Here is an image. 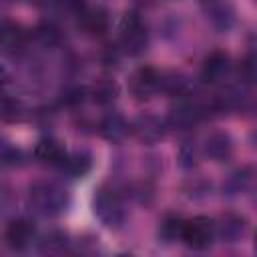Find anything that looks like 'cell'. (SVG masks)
Returning a JSON list of instances; mask_svg holds the SVG:
<instances>
[{"mask_svg": "<svg viewBox=\"0 0 257 257\" xmlns=\"http://www.w3.org/2000/svg\"><path fill=\"white\" fill-rule=\"evenodd\" d=\"M28 205H30V209L34 213H38L42 217H56V215L66 211L68 195L60 185L48 183V181H40V183H34L30 187Z\"/></svg>", "mask_w": 257, "mask_h": 257, "instance_id": "cell-1", "label": "cell"}, {"mask_svg": "<svg viewBox=\"0 0 257 257\" xmlns=\"http://www.w3.org/2000/svg\"><path fill=\"white\" fill-rule=\"evenodd\" d=\"M149 46V32L137 12H126L120 20V48L128 56H141Z\"/></svg>", "mask_w": 257, "mask_h": 257, "instance_id": "cell-2", "label": "cell"}, {"mask_svg": "<svg viewBox=\"0 0 257 257\" xmlns=\"http://www.w3.org/2000/svg\"><path fill=\"white\" fill-rule=\"evenodd\" d=\"M92 209H94V215L106 227H118L124 221V207L120 197L114 191H106V189L96 191L92 199Z\"/></svg>", "mask_w": 257, "mask_h": 257, "instance_id": "cell-3", "label": "cell"}, {"mask_svg": "<svg viewBox=\"0 0 257 257\" xmlns=\"http://www.w3.org/2000/svg\"><path fill=\"white\" fill-rule=\"evenodd\" d=\"M215 235H217V229L209 217H193V219L185 221V229H183L181 239L185 241L187 247L203 251L213 243Z\"/></svg>", "mask_w": 257, "mask_h": 257, "instance_id": "cell-4", "label": "cell"}, {"mask_svg": "<svg viewBox=\"0 0 257 257\" xmlns=\"http://www.w3.org/2000/svg\"><path fill=\"white\" fill-rule=\"evenodd\" d=\"M128 88L137 100H149L157 90H161V72L153 66H141L131 74Z\"/></svg>", "mask_w": 257, "mask_h": 257, "instance_id": "cell-5", "label": "cell"}, {"mask_svg": "<svg viewBox=\"0 0 257 257\" xmlns=\"http://www.w3.org/2000/svg\"><path fill=\"white\" fill-rule=\"evenodd\" d=\"M231 72V58L225 50H213L201 68V78L207 84H221Z\"/></svg>", "mask_w": 257, "mask_h": 257, "instance_id": "cell-6", "label": "cell"}, {"mask_svg": "<svg viewBox=\"0 0 257 257\" xmlns=\"http://www.w3.org/2000/svg\"><path fill=\"white\" fill-rule=\"evenodd\" d=\"M201 118H203V108L199 104H195L191 100H179L169 110L167 124L177 131H187V128H193Z\"/></svg>", "mask_w": 257, "mask_h": 257, "instance_id": "cell-7", "label": "cell"}, {"mask_svg": "<svg viewBox=\"0 0 257 257\" xmlns=\"http://www.w3.org/2000/svg\"><path fill=\"white\" fill-rule=\"evenodd\" d=\"M131 131L141 143L155 145L165 137V122L155 114H141L131 124Z\"/></svg>", "mask_w": 257, "mask_h": 257, "instance_id": "cell-8", "label": "cell"}, {"mask_svg": "<svg viewBox=\"0 0 257 257\" xmlns=\"http://www.w3.org/2000/svg\"><path fill=\"white\" fill-rule=\"evenodd\" d=\"M4 239L12 251H22L34 241V225L28 219H12L6 227Z\"/></svg>", "mask_w": 257, "mask_h": 257, "instance_id": "cell-9", "label": "cell"}, {"mask_svg": "<svg viewBox=\"0 0 257 257\" xmlns=\"http://www.w3.org/2000/svg\"><path fill=\"white\" fill-rule=\"evenodd\" d=\"M207 20L221 32L229 30L235 22V10L227 0H203Z\"/></svg>", "mask_w": 257, "mask_h": 257, "instance_id": "cell-10", "label": "cell"}, {"mask_svg": "<svg viewBox=\"0 0 257 257\" xmlns=\"http://www.w3.org/2000/svg\"><path fill=\"white\" fill-rule=\"evenodd\" d=\"M78 26L90 36H100L108 30V12L100 6H84L78 12Z\"/></svg>", "mask_w": 257, "mask_h": 257, "instance_id": "cell-11", "label": "cell"}, {"mask_svg": "<svg viewBox=\"0 0 257 257\" xmlns=\"http://www.w3.org/2000/svg\"><path fill=\"white\" fill-rule=\"evenodd\" d=\"M203 153L215 161V163H223L233 155V141L227 133H211L205 139L203 145Z\"/></svg>", "mask_w": 257, "mask_h": 257, "instance_id": "cell-12", "label": "cell"}, {"mask_svg": "<svg viewBox=\"0 0 257 257\" xmlns=\"http://www.w3.org/2000/svg\"><path fill=\"white\" fill-rule=\"evenodd\" d=\"M66 155L68 153L62 149V145L58 141H54V139H42L34 147V157L42 165H50V167L62 169V165L66 161Z\"/></svg>", "mask_w": 257, "mask_h": 257, "instance_id": "cell-13", "label": "cell"}, {"mask_svg": "<svg viewBox=\"0 0 257 257\" xmlns=\"http://www.w3.org/2000/svg\"><path fill=\"white\" fill-rule=\"evenodd\" d=\"M100 135L106 139V141H110V143H120L126 135H128V131H131V126H128V122L124 120V116L122 114H118V112H110V114H106L102 120H100Z\"/></svg>", "mask_w": 257, "mask_h": 257, "instance_id": "cell-14", "label": "cell"}, {"mask_svg": "<svg viewBox=\"0 0 257 257\" xmlns=\"http://www.w3.org/2000/svg\"><path fill=\"white\" fill-rule=\"evenodd\" d=\"M217 235L227 241V243H235L239 237H243L245 233V219L235 215V213H227L219 219V223H215Z\"/></svg>", "mask_w": 257, "mask_h": 257, "instance_id": "cell-15", "label": "cell"}, {"mask_svg": "<svg viewBox=\"0 0 257 257\" xmlns=\"http://www.w3.org/2000/svg\"><path fill=\"white\" fill-rule=\"evenodd\" d=\"M26 44V32L20 24L4 20L2 22V48L6 54H16Z\"/></svg>", "mask_w": 257, "mask_h": 257, "instance_id": "cell-16", "label": "cell"}, {"mask_svg": "<svg viewBox=\"0 0 257 257\" xmlns=\"http://www.w3.org/2000/svg\"><path fill=\"white\" fill-rule=\"evenodd\" d=\"M90 169H92L90 155L84 153V151H76V153L66 155V161H64V165H62L60 171H64L72 179H82V177H86L90 173Z\"/></svg>", "mask_w": 257, "mask_h": 257, "instance_id": "cell-17", "label": "cell"}, {"mask_svg": "<svg viewBox=\"0 0 257 257\" xmlns=\"http://www.w3.org/2000/svg\"><path fill=\"white\" fill-rule=\"evenodd\" d=\"M88 96L100 104V106H106L110 102H114V98L118 96V86L114 80H108V78H102V80H96L90 90H88Z\"/></svg>", "mask_w": 257, "mask_h": 257, "instance_id": "cell-18", "label": "cell"}, {"mask_svg": "<svg viewBox=\"0 0 257 257\" xmlns=\"http://www.w3.org/2000/svg\"><path fill=\"white\" fill-rule=\"evenodd\" d=\"M185 229V219L181 215H167L159 227V239L163 243H173L183 237Z\"/></svg>", "mask_w": 257, "mask_h": 257, "instance_id": "cell-19", "label": "cell"}, {"mask_svg": "<svg viewBox=\"0 0 257 257\" xmlns=\"http://www.w3.org/2000/svg\"><path fill=\"white\" fill-rule=\"evenodd\" d=\"M161 90L181 96L187 90V80L181 72H161Z\"/></svg>", "mask_w": 257, "mask_h": 257, "instance_id": "cell-20", "label": "cell"}, {"mask_svg": "<svg viewBox=\"0 0 257 257\" xmlns=\"http://www.w3.org/2000/svg\"><path fill=\"white\" fill-rule=\"evenodd\" d=\"M22 112H24L22 102H20L18 98L6 94L4 100H2V118H4L6 122H16V120L22 118Z\"/></svg>", "mask_w": 257, "mask_h": 257, "instance_id": "cell-21", "label": "cell"}, {"mask_svg": "<svg viewBox=\"0 0 257 257\" xmlns=\"http://www.w3.org/2000/svg\"><path fill=\"white\" fill-rule=\"evenodd\" d=\"M251 169H239V171H235L231 177H229V181H227V185H225V189L233 195V193H241V191H245L247 187H249V183H251Z\"/></svg>", "mask_w": 257, "mask_h": 257, "instance_id": "cell-22", "label": "cell"}, {"mask_svg": "<svg viewBox=\"0 0 257 257\" xmlns=\"http://www.w3.org/2000/svg\"><path fill=\"white\" fill-rule=\"evenodd\" d=\"M239 76L247 84H257V52H251L243 58L239 66Z\"/></svg>", "mask_w": 257, "mask_h": 257, "instance_id": "cell-23", "label": "cell"}, {"mask_svg": "<svg viewBox=\"0 0 257 257\" xmlns=\"http://www.w3.org/2000/svg\"><path fill=\"white\" fill-rule=\"evenodd\" d=\"M66 241H68L66 233L54 231V233H50V235L44 237V241L40 243V249H42L44 253H60V251H64Z\"/></svg>", "mask_w": 257, "mask_h": 257, "instance_id": "cell-24", "label": "cell"}, {"mask_svg": "<svg viewBox=\"0 0 257 257\" xmlns=\"http://www.w3.org/2000/svg\"><path fill=\"white\" fill-rule=\"evenodd\" d=\"M36 36H38V40H40L42 44L52 46V44L58 42L60 30H58L56 24H52V22H42V24H38V28H36Z\"/></svg>", "mask_w": 257, "mask_h": 257, "instance_id": "cell-25", "label": "cell"}, {"mask_svg": "<svg viewBox=\"0 0 257 257\" xmlns=\"http://www.w3.org/2000/svg\"><path fill=\"white\" fill-rule=\"evenodd\" d=\"M22 151L20 149H16V147H12V145H4L2 147V163H4V167H16V165H20L22 163Z\"/></svg>", "mask_w": 257, "mask_h": 257, "instance_id": "cell-26", "label": "cell"}, {"mask_svg": "<svg viewBox=\"0 0 257 257\" xmlns=\"http://www.w3.org/2000/svg\"><path fill=\"white\" fill-rule=\"evenodd\" d=\"M84 96H86V88H82V86H72V88H66V90H64L62 102L68 104V106H76V104H80V102L84 100Z\"/></svg>", "mask_w": 257, "mask_h": 257, "instance_id": "cell-27", "label": "cell"}, {"mask_svg": "<svg viewBox=\"0 0 257 257\" xmlns=\"http://www.w3.org/2000/svg\"><path fill=\"white\" fill-rule=\"evenodd\" d=\"M181 165H183V167H193V165H195V149H193V147L185 145V147L181 149Z\"/></svg>", "mask_w": 257, "mask_h": 257, "instance_id": "cell-28", "label": "cell"}, {"mask_svg": "<svg viewBox=\"0 0 257 257\" xmlns=\"http://www.w3.org/2000/svg\"><path fill=\"white\" fill-rule=\"evenodd\" d=\"M253 139H255V141H257V133H255V135H253Z\"/></svg>", "mask_w": 257, "mask_h": 257, "instance_id": "cell-29", "label": "cell"}, {"mask_svg": "<svg viewBox=\"0 0 257 257\" xmlns=\"http://www.w3.org/2000/svg\"><path fill=\"white\" fill-rule=\"evenodd\" d=\"M255 249H257V237H255Z\"/></svg>", "mask_w": 257, "mask_h": 257, "instance_id": "cell-30", "label": "cell"}]
</instances>
